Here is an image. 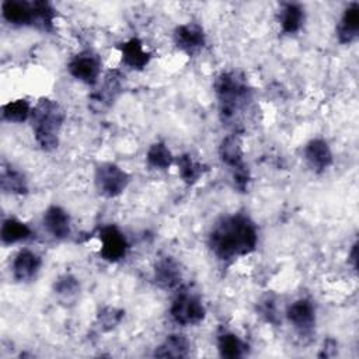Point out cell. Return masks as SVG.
Here are the masks:
<instances>
[{
	"label": "cell",
	"instance_id": "cell-1",
	"mask_svg": "<svg viewBox=\"0 0 359 359\" xmlns=\"http://www.w3.org/2000/svg\"><path fill=\"white\" fill-rule=\"evenodd\" d=\"M257 244V224L248 215L241 212L220 217L208 236L209 250L223 264H230L254 252Z\"/></svg>",
	"mask_w": 359,
	"mask_h": 359
},
{
	"label": "cell",
	"instance_id": "cell-2",
	"mask_svg": "<svg viewBox=\"0 0 359 359\" xmlns=\"http://www.w3.org/2000/svg\"><path fill=\"white\" fill-rule=\"evenodd\" d=\"M223 123H233L252 101V90L245 76L236 70L222 72L213 84Z\"/></svg>",
	"mask_w": 359,
	"mask_h": 359
},
{
	"label": "cell",
	"instance_id": "cell-3",
	"mask_svg": "<svg viewBox=\"0 0 359 359\" xmlns=\"http://www.w3.org/2000/svg\"><path fill=\"white\" fill-rule=\"evenodd\" d=\"M65 119V109L56 100L43 97L32 107L29 121L35 142L42 150L52 151L57 149L59 135Z\"/></svg>",
	"mask_w": 359,
	"mask_h": 359
},
{
	"label": "cell",
	"instance_id": "cell-4",
	"mask_svg": "<svg viewBox=\"0 0 359 359\" xmlns=\"http://www.w3.org/2000/svg\"><path fill=\"white\" fill-rule=\"evenodd\" d=\"M219 157L222 163L230 168L234 188L238 192H245L250 182V172L244 163L243 143L237 133H230L222 139L219 144Z\"/></svg>",
	"mask_w": 359,
	"mask_h": 359
},
{
	"label": "cell",
	"instance_id": "cell-5",
	"mask_svg": "<svg viewBox=\"0 0 359 359\" xmlns=\"http://www.w3.org/2000/svg\"><path fill=\"white\" fill-rule=\"evenodd\" d=\"M170 316L172 321L181 327L198 325L206 317V309L201 297L191 290L181 289L170 306Z\"/></svg>",
	"mask_w": 359,
	"mask_h": 359
},
{
	"label": "cell",
	"instance_id": "cell-6",
	"mask_svg": "<svg viewBox=\"0 0 359 359\" xmlns=\"http://www.w3.org/2000/svg\"><path fill=\"white\" fill-rule=\"evenodd\" d=\"M130 175L112 161H101L94 170V185L104 198L119 196L129 185Z\"/></svg>",
	"mask_w": 359,
	"mask_h": 359
},
{
	"label": "cell",
	"instance_id": "cell-7",
	"mask_svg": "<svg viewBox=\"0 0 359 359\" xmlns=\"http://www.w3.org/2000/svg\"><path fill=\"white\" fill-rule=\"evenodd\" d=\"M98 240L101 243L100 257L111 264L122 261L129 251V241L116 224H105L98 230Z\"/></svg>",
	"mask_w": 359,
	"mask_h": 359
},
{
	"label": "cell",
	"instance_id": "cell-8",
	"mask_svg": "<svg viewBox=\"0 0 359 359\" xmlns=\"http://www.w3.org/2000/svg\"><path fill=\"white\" fill-rule=\"evenodd\" d=\"M67 70L76 80L87 86H95L101 76L102 60L97 52L84 49L69 60Z\"/></svg>",
	"mask_w": 359,
	"mask_h": 359
},
{
	"label": "cell",
	"instance_id": "cell-9",
	"mask_svg": "<svg viewBox=\"0 0 359 359\" xmlns=\"http://www.w3.org/2000/svg\"><path fill=\"white\" fill-rule=\"evenodd\" d=\"M316 304L311 299L300 297L294 302H292L286 307V318L294 328V331L306 338L311 337L316 330L317 323V314H316Z\"/></svg>",
	"mask_w": 359,
	"mask_h": 359
},
{
	"label": "cell",
	"instance_id": "cell-10",
	"mask_svg": "<svg viewBox=\"0 0 359 359\" xmlns=\"http://www.w3.org/2000/svg\"><path fill=\"white\" fill-rule=\"evenodd\" d=\"M172 41L181 52L194 56L206 45V34L201 24L189 21L175 27L172 32Z\"/></svg>",
	"mask_w": 359,
	"mask_h": 359
},
{
	"label": "cell",
	"instance_id": "cell-11",
	"mask_svg": "<svg viewBox=\"0 0 359 359\" xmlns=\"http://www.w3.org/2000/svg\"><path fill=\"white\" fill-rule=\"evenodd\" d=\"M303 158L307 167L316 174L328 170L334 163V154L328 142L323 137L310 139L303 147Z\"/></svg>",
	"mask_w": 359,
	"mask_h": 359
},
{
	"label": "cell",
	"instance_id": "cell-12",
	"mask_svg": "<svg viewBox=\"0 0 359 359\" xmlns=\"http://www.w3.org/2000/svg\"><path fill=\"white\" fill-rule=\"evenodd\" d=\"M42 266V258L36 252L28 248L20 250L11 262V273L15 282L28 283L32 282L39 273Z\"/></svg>",
	"mask_w": 359,
	"mask_h": 359
},
{
	"label": "cell",
	"instance_id": "cell-13",
	"mask_svg": "<svg viewBox=\"0 0 359 359\" xmlns=\"http://www.w3.org/2000/svg\"><path fill=\"white\" fill-rule=\"evenodd\" d=\"M42 224L55 240H66L72 234L70 215L59 205H50L46 208L42 216Z\"/></svg>",
	"mask_w": 359,
	"mask_h": 359
},
{
	"label": "cell",
	"instance_id": "cell-14",
	"mask_svg": "<svg viewBox=\"0 0 359 359\" xmlns=\"http://www.w3.org/2000/svg\"><path fill=\"white\" fill-rule=\"evenodd\" d=\"M3 18L15 27H35L34 1L4 0L1 3Z\"/></svg>",
	"mask_w": 359,
	"mask_h": 359
},
{
	"label": "cell",
	"instance_id": "cell-15",
	"mask_svg": "<svg viewBox=\"0 0 359 359\" xmlns=\"http://www.w3.org/2000/svg\"><path fill=\"white\" fill-rule=\"evenodd\" d=\"M121 79L122 76L118 70H111L105 74L101 88L93 93L90 98V102L95 111H104L112 105L122 90Z\"/></svg>",
	"mask_w": 359,
	"mask_h": 359
},
{
	"label": "cell",
	"instance_id": "cell-16",
	"mask_svg": "<svg viewBox=\"0 0 359 359\" xmlns=\"http://www.w3.org/2000/svg\"><path fill=\"white\" fill-rule=\"evenodd\" d=\"M122 63L132 70H143L151 60V53L144 48L143 42L137 38H129L118 45Z\"/></svg>",
	"mask_w": 359,
	"mask_h": 359
},
{
	"label": "cell",
	"instance_id": "cell-17",
	"mask_svg": "<svg viewBox=\"0 0 359 359\" xmlns=\"http://www.w3.org/2000/svg\"><path fill=\"white\" fill-rule=\"evenodd\" d=\"M154 280L157 286L165 290H172L180 287L182 273L180 269V264L170 255L161 257L154 264Z\"/></svg>",
	"mask_w": 359,
	"mask_h": 359
},
{
	"label": "cell",
	"instance_id": "cell-18",
	"mask_svg": "<svg viewBox=\"0 0 359 359\" xmlns=\"http://www.w3.org/2000/svg\"><path fill=\"white\" fill-rule=\"evenodd\" d=\"M359 35V3H349L337 25V39L342 45H349Z\"/></svg>",
	"mask_w": 359,
	"mask_h": 359
},
{
	"label": "cell",
	"instance_id": "cell-19",
	"mask_svg": "<svg viewBox=\"0 0 359 359\" xmlns=\"http://www.w3.org/2000/svg\"><path fill=\"white\" fill-rule=\"evenodd\" d=\"M304 20L306 13L304 7L300 3H282L279 10V25L285 34H297L302 29Z\"/></svg>",
	"mask_w": 359,
	"mask_h": 359
},
{
	"label": "cell",
	"instance_id": "cell-20",
	"mask_svg": "<svg viewBox=\"0 0 359 359\" xmlns=\"http://www.w3.org/2000/svg\"><path fill=\"white\" fill-rule=\"evenodd\" d=\"M216 345L219 355L226 359L243 358L248 351V344L243 341L237 334L227 330H223L217 334Z\"/></svg>",
	"mask_w": 359,
	"mask_h": 359
},
{
	"label": "cell",
	"instance_id": "cell-21",
	"mask_svg": "<svg viewBox=\"0 0 359 359\" xmlns=\"http://www.w3.org/2000/svg\"><path fill=\"white\" fill-rule=\"evenodd\" d=\"M0 187L3 192L13 195H25L28 194V181L24 172L13 167L11 164L1 165L0 170Z\"/></svg>",
	"mask_w": 359,
	"mask_h": 359
},
{
	"label": "cell",
	"instance_id": "cell-22",
	"mask_svg": "<svg viewBox=\"0 0 359 359\" xmlns=\"http://www.w3.org/2000/svg\"><path fill=\"white\" fill-rule=\"evenodd\" d=\"M32 236H34L32 229L17 217H7L1 223L0 238L4 245H11V244L29 240Z\"/></svg>",
	"mask_w": 359,
	"mask_h": 359
},
{
	"label": "cell",
	"instance_id": "cell-23",
	"mask_svg": "<svg viewBox=\"0 0 359 359\" xmlns=\"http://www.w3.org/2000/svg\"><path fill=\"white\" fill-rule=\"evenodd\" d=\"M174 164L178 168V175L181 181L185 182L187 185L196 184L201 180V177L208 171V167L201 161L195 160L189 153H184L175 157Z\"/></svg>",
	"mask_w": 359,
	"mask_h": 359
},
{
	"label": "cell",
	"instance_id": "cell-24",
	"mask_svg": "<svg viewBox=\"0 0 359 359\" xmlns=\"http://www.w3.org/2000/svg\"><path fill=\"white\" fill-rule=\"evenodd\" d=\"M191 344L184 334H170L154 349V356L158 358H185L189 355Z\"/></svg>",
	"mask_w": 359,
	"mask_h": 359
},
{
	"label": "cell",
	"instance_id": "cell-25",
	"mask_svg": "<svg viewBox=\"0 0 359 359\" xmlns=\"http://www.w3.org/2000/svg\"><path fill=\"white\" fill-rule=\"evenodd\" d=\"M146 163L151 170L164 171L175 163V157L164 142H154L146 151Z\"/></svg>",
	"mask_w": 359,
	"mask_h": 359
},
{
	"label": "cell",
	"instance_id": "cell-26",
	"mask_svg": "<svg viewBox=\"0 0 359 359\" xmlns=\"http://www.w3.org/2000/svg\"><path fill=\"white\" fill-rule=\"evenodd\" d=\"M32 107L25 98L10 101L1 107V116L11 123H22L31 118Z\"/></svg>",
	"mask_w": 359,
	"mask_h": 359
},
{
	"label": "cell",
	"instance_id": "cell-27",
	"mask_svg": "<svg viewBox=\"0 0 359 359\" xmlns=\"http://www.w3.org/2000/svg\"><path fill=\"white\" fill-rule=\"evenodd\" d=\"M80 292V282L72 273H63L53 282V293L63 302H70L77 297Z\"/></svg>",
	"mask_w": 359,
	"mask_h": 359
},
{
	"label": "cell",
	"instance_id": "cell-28",
	"mask_svg": "<svg viewBox=\"0 0 359 359\" xmlns=\"http://www.w3.org/2000/svg\"><path fill=\"white\" fill-rule=\"evenodd\" d=\"M35 7V28L52 32L53 31V22L56 18V10L53 6L43 0H34Z\"/></svg>",
	"mask_w": 359,
	"mask_h": 359
},
{
	"label": "cell",
	"instance_id": "cell-29",
	"mask_svg": "<svg viewBox=\"0 0 359 359\" xmlns=\"http://www.w3.org/2000/svg\"><path fill=\"white\" fill-rule=\"evenodd\" d=\"M122 318H123V310L111 307V306L102 307L97 314V323L100 324L102 331L114 330L121 323Z\"/></svg>",
	"mask_w": 359,
	"mask_h": 359
},
{
	"label": "cell",
	"instance_id": "cell-30",
	"mask_svg": "<svg viewBox=\"0 0 359 359\" xmlns=\"http://www.w3.org/2000/svg\"><path fill=\"white\" fill-rule=\"evenodd\" d=\"M258 313L259 316L266 321L273 325L279 324V316H278V307H276V300L272 294L264 296L259 303H258Z\"/></svg>",
	"mask_w": 359,
	"mask_h": 359
},
{
	"label": "cell",
	"instance_id": "cell-31",
	"mask_svg": "<svg viewBox=\"0 0 359 359\" xmlns=\"http://www.w3.org/2000/svg\"><path fill=\"white\" fill-rule=\"evenodd\" d=\"M348 261L352 264L353 269H356V265H358V243L355 241L349 254H348Z\"/></svg>",
	"mask_w": 359,
	"mask_h": 359
}]
</instances>
